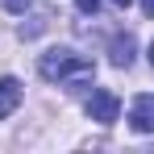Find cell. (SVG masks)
I'll return each mask as SVG.
<instances>
[{
	"label": "cell",
	"mask_w": 154,
	"mask_h": 154,
	"mask_svg": "<svg viewBox=\"0 0 154 154\" xmlns=\"http://www.w3.org/2000/svg\"><path fill=\"white\" fill-rule=\"evenodd\" d=\"M38 71L42 79H50V83H63V88H79V83H88V79L96 75V63L92 58H83L75 50H46L42 54V63H38Z\"/></svg>",
	"instance_id": "cell-1"
},
{
	"label": "cell",
	"mask_w": 154,
	"mask_h": 154,
	"mask_svg": "<svg viewBox=\"0 0 154 154\" xmlns=\"http://www.w3.org/2000/svg\"><path fill=\"white\" fill-rule=\"evenodd\" d=\"M117 112H121V100H117V92H108V88H96V92L88 96V117H92V121H100V125H112V121H117Z\"/></svg>",
	"instance_id": "cell-2"
},
{
	"label": "cell",
	"mask_w": 154,
	"mask_h": 154,
	"mask_svg": "<svg viewBox=\"0 0 154 154\" xmlns=\"http://www.w3.org/2000/svg\"><path fill=\"white\" fill-rule=\"evenodd\" d=\"M129 125L137 129V133H154V96H137L133 108H129Z\"/></svg>",
	"instance_id": "cell-3"
},
{
	"label": "cell",
	"mask_w": 154,
	"mask_h": 154,
	"mask_svg": "<svg viewBox=\"0 0 154 154\" xmlns=\"http://www.w3.org/2000/svg\"><path fill=\"white\" fill-rule=\"evenodd\" d=\"M133 50H137L133 33H117V38H112V46H108V54H112V67H129V63H133Z\"/></svg>",
	"instance_id": "cell-4"
},
{
	"label": "cell",
	"mask_w": 154,
	"mask_h": 154,
	"mask_svg": "<svg viewBox=\"0 0 154 154\" xmlns=\"http://www.w3.org/2000/svg\"><path fill=\"white\" fill-rule=\"evenodd\" d=\"M17 104H21V83H17L13 75H4V79H0V121H4Z\"/></svg>",
	"instance_id": "cell-5"
},
{
	"label": "cell",
	"mask_w": 154,
	"mask_h": 154,
	"mask_svg": "<svg viewBox=\"0 0 154 154\" xmlns=\"http://www.w3.org/2000/svg\"><path fill=\"white\" fill-rule=\"evenodd\" d=\"M29 4H33V0H4V8H8V13H25Z\"/></svg>",
	"instance_id": "cell-6"
},
{
	"label": "cell",
	"mask_w": 154,
	"mask_h": 154,
	"mask_svg": "<svg viewBox=\"0 0 154 154\" xmlns=\"http://www.w3.org/2000/svg\"><path fill=\"white\" fill-rule=\"evenodd\" d=\"M100 8V0H79V13H96Z\"/></svg>",
	"instance_id": "cell-7"
},
{
	"label": "cell",
	"mask_w": 154,
	"mask_h": 154,
	"mask_svg": "<svg viewBox=\"0 0 154 154\" xmlns=\"http://www.w3.org/2000/svg\"><path fill=\"white\" fill-rule=\"evenodd\" d=\"M142 8H146V17H154V0H142Z\"/></svg>",
	"instance_id": "cell-8"
},
{
	"label": "cell",
	"mask_w": 154,
	"mask_h": 154,
	"mask_svg": "<svg viewBox=\"0 0 154 154\" xmlns=\"http://www.w3.org/2000/svg\"><path fill=\"white\" fill-rule=\"evenodd\" d=\"M112 4H121V8H125V4H133V0H112Z\"/></svg>",
	"instance_id": "cell-9"
},
{
	"label": "cell",
	"mask_w": 154,
	"mask_h": 154,
	"mask_svg": "<svg viewBox=\"0 0 154 154\" xmlns=\"http://www.w3.org/2000/svg\"><path fill=\"white\" fill-rule=\"evenodd\" d=\"M150 63H154V42H150Z\"/></svg>",
	"instance_id": "cell-10"
}]
</instances>
